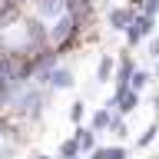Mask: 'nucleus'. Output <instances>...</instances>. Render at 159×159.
<instances>
[{
  "instance_id": "f257e3e1",
  "label": "nucleus",
  "mask_w": 159,
  "mask_h": 159,
  "mask_svg": "<svg viewBox=\"0 0 159 159\" xmlns=\"http://www.w3.org/2000/svg\"><path fill=\"white\" fill-rule=\"evenodd\" d=\"M37 80H40L47 89H73V83H76L73 70H70V66H57V63H53L50 70H40Z\"/></svg>"
},
{
  "instance_id": "f03ea898",
  "label": "nucleus",
  "mask_w": 159,
  "mask_h": 159,
  "mask_svg": "<svg viewBox=\"0 0 159 159\" xmlns=\"http://www.w3.org/2000/svg\"><path fill=\"white\" fill-rule=\"evenodd\" d=\"M152 30H156V17L136 13V20H133V23H129V30H126V47H139L146 37H152Z\"/></svg>"
},
{
  "instance_id": "7ed1b4c3",
  "label": "nucleus",
  "mask_w": 159,
  "mask_h": 159,
  "mask_svg": "<svg viewBox=\"0 0 159 159\" xmlns=\"http://www.w3.org/2000/svg\"><path fill=\"white\" fill-rule=\"evenodd\" d=\"M73 33H76V13H63V17L53 23V30H50V40H53L57 47H63Z\"/></svg>"
},
{
  "instance_id": "20e7f679",
  "label": "nucleus",
  "mask_w": 159,
  "mask_h": 159,
  "mask_svg": "<svg viewBox=\"0 0 159 159\" xmlns=\"http://www.w3.org/2000/svg\"><path fill=\"white\" fill-rule=\"evenodd\" d=\"M133 20H136V10H133V7H116V10H109V30H123V33H126Z\"/></svg>"
},
{
  "instance_id": "39448f33",
  "label": "nucleus",
  "mask_w": 159,
  "mask_h": 159,
  "mask_svg": "<svg viewBox=\"0 0 159 159\" xmlns=\"http://www.w3.org/2000/svg\"><path fill=\"white\" fill-rule=\"evenodd\" d=\"M133 73H136V66H133V60L123 57L116 66V93H126L129 89V80H133Z\"/></svg>"
},
{
  "instance_id": "423d86ee",
  "label": "nucleus",
  "mask_w": 159,
  "mask_h": 159,
  "mask_svg": "<svg viewBox=\"0 0 159 159\" xmlns=\"http://www.w3.org/2000/svg\"><path fill=\"white\" fill-rule=\"evenodd\" d=\"M73 136H76L80 152H83V156H89V152L96 149V129H93V126H76V133H73Z\"/></svg>"
},
{
  "instance_id": "0eeeda50",
  "label": "nucleus",
  "mask_w": 159,
  "mask_h": 159,
  "mask_svg": "<svg viewBox=\"0 0 159 159\" xmlns=\"http://www.w3.org/2000/svg\"><path fill=\"white\" fill-rule=\"evenodd\" d=\"M89 159H129L126 146H96L89 152Z\"/></svg>"
},
{
  "instance_id": "6e6552de",
  "label": "nucleus",
  "mask_w": 159,
  "mask_h": 159,
  "mask_svg": "<svg viewBox=\"0 0 159 159\" xmlns=\"http://www.w3.org/2000/svg\"><path fill=\"white\" fill-rule=\"evenodd\" d=\"M113 113H116V109H109V106L96 109V113H93V119H89V126L96 129V133H103V129H109V123H113Z\"/></svg>"
},
{
  "instance_id": "1a4fd4ad",
  "label": "nucleus",
  "mask_w": 159,
  "mask_h": 159,
  "mask_svg": "<svg viewBox=\"0 0 159 159\" xmlns=\"http://www.w3.org/2000/svg\"><path fill=\"white\" fill-rule=\"evenodd\" d=\"M113 70H116V63H113V57H99V66H96V83H109V76H113Z\"/></svg>"
},
{
  "instance_id": "9d476101",
  "label": "nucleus",
  "mask_w": 159,
  "mask_h": 159,
  "mask_svg": "<svg viewBox=\"0 0 159 159\" xmlns=\"http://www.w3.org/2000/svg\"><path fill=\"white\" fill-rule=\"evenodd\" d=\"M73 156H83V152H80L76 136H70V139H63V143H60V159H73Z\"/></svg>"
},
{
  "instance_id": "9b49d317",
  "label": "nucleus",
  "mask_w": 159,
  "mask_h": 159,
  "mask_svg": "<svg viewBox=\"0 0 159 159\" xmlns=\"http://www.w3.org/2000/svg\"><path fill=\"white\" fill-rule=\"evenodd\" d=\"M149 80H152V73H149V70H136V73H133V80H129V89L143 93V89L149 86Z\"/></svg>"
},
{
  "instance_id": "f8f14e48",
  "label": "nucleus",
  "mask_w": 159,
  "mask_h": 159,
  "mask_svg": "<svg viewBox=\"0 0 159 159\" xmlns=\"http://www.w3.org/2000/svg\"><path fill=\"white\" fill-rule=\"evenodd\" d=\"M156 133H159V123H152V126H149L146 133H143V136L136 139V146H139V149H146L149 143H152V139H156Z\"/></svg>"
},
{
  "instance_id": "ddd939ff",
  "label": "nucleus",
  "mask_w": 159,
  "mask_h": 159,
  "mask_svg": "<svg viewBox=\"0 0 159 159\" xmlns=\"http://www.w3.org/2000/svg\"><path fill=\"white\" fill-rule=\"evenodd\" d=\"M109 129H113V136H126V119L119 116V113H113V123H109Z\"/></svg>"
},
{
  "instance_id": "4468645a",
  "label": "nucleus",
  "mask_w": 159,
  "mask_h": 159,
  "mask_svg": "<svg viewBox=\"0 0 159 159\" xmlns=\"http://www.w3.org/2000/svg\"><path fill=\"white\" fill-rule=\"evenodd\" d=\"M83 113H86V106H83V99H76V103L70 106V119L80 126V123H83Z\"/></svg>"
},
{
  "instance_id": "2eb2a0df",
  "label": "nucleus",
  "mask_w": 159,
  "mask_h": 159,
  "mask_svg": "<svg viewBox=\"0 0 159 159\" xmlns=\"http://www.w3.org/2000/svg\"><path fill=\"white\" fill-rule=\"evenodd\" d=\"M143 13H146V17H156L159 13V0H143Z\"/></svg>"
},
{
  "instance_id": "dca6fc26",
  "label": "nucleus",
  "mask_w": 159,
  "mask_h": 159,
  "mask_svg": "<svg viewBox=\"0 0 159 159\" xmlns=\"http://www.w3.org/2000/svg\"><path fill=\"white\" fill-rule=\"evenodd\" d=\"M149 57H156V60H159V37L149 40Z\"/></svg>"
},
{
  "instance_id": "f3484780",
  "label": "nucleus",
  "mask_w": 159,
  "mask_h": 159,
  "mask_svg": "<svg viewBox=\"0 0 159 159\" xmlns=\"http://www.w3.org/2000/svg\"><path fill=\"white\" fill-rule=\"evenodd\" d=\"M152 106H156V113H159V93H156V96H152Z\"/></svg>"
},
{
  "instance_id": "a211bd4d",
  "label": "nucleus",
  "mask_w": 159,
  "mask_h": 159,
  "mask_svg": "<svg viewBox=\"0 0 159 159\" xmlns=\"http://www.w3.org/2000/svg\"><path fill=\"white\" fill-rule=\"evenodd\" d=\"M33 159H53V156H33Z\"/></svg>"
},
{
  "instance_id": "6ab92c4d",
  "label": "nucleus",
  "mask_w": 159,
  "mask_h": 159,
  "mask_svg": "<svg viewBox=\"0 0 159 159\" xmlns=\"http://www.w3.org/2000/svg\"><path fill=\"white\" fill-rule=\"evenodd\" d=\"M156 76H159V60H156Z\"/></svg>"
},
{
  "instance_id": "aec40b11",
  "label": "nucleus",
  "mask_w": 159,
  "mask_h": 159,
  "mask_svg": "<svg viewBox=\"0 0 159 159\" xmlns=\"http://www.w3.org/2000/svg\"><path fill=\"white\" fill-rule=\"evenodd\" d=\"M73 159H83V156H73Z\"/></svg>"
},
{
  "instance_id": "412c9836",
  "label": "nucleus",
  "mask_w": 159,
  "mask_h": 159,
  "mask_svg": "<svg viewBox=\"0 0 159 159\" xmlns=\"http://www.w3.org/2000/svg\"><path fill=\"white\" fill-rule=\"evenodd\" d=\"M152 159H159V156H152Z\"/></svg>"
}]
</instances>
